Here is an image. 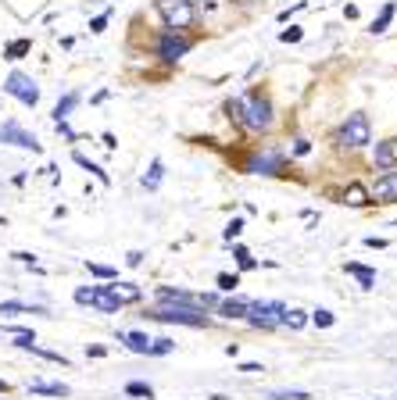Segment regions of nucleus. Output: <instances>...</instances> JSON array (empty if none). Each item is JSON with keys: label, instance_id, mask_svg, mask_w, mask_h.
<instances>
[{"label": "nucleus", "instance_id": "79ce46f5", "mask_svg": "<svg viewBox=\"0 0 397 400\" xmlns=\"http://www.w3.org/2000/svg\"><path fill=\"white\" fill-rule=\"evenodd\" d=\"M0 393H8V383H0Z\"/></svg>", "mask_w": 397, "mask_h": 400}, {"label": "nucleus", "instance_id": "aec40b11", "mask_svg": "<svg viewBox=\"0 0 397 400\" xmlns=\"http://www.w3.org/2000/svg\"><path fill=\"white\" fill-rule=\"evenodd\" d=\"M394 11H397V4H383L380 18H376V22H372V32H387V26L394 22Z\"/></svg>", "mask_w": 397, "mask_h": 400}, {"label": "nucleus", "instance_id": "ddd939ff", "mask_svg": "<svg viewBox=\"0 0 397 400\" xmlns=\"http://www.w3.org/2000/svg\"><path fill=\"white\" fill-rule=\"evenodd\" d=\"M93 307L97 311H108V314H115L118 307H122V301L111 293V286H97V297H93Z\"/></svg>", "mask_w": 397, "mask_h": 400}, {"label": "nucleus", "instance_id": "bb28decb", "mask_svg": "<svg viewBox=\"0 0 397 400\" xmlns=\"http://www.w3.org/2000/svg\"><path fill=\"white\" fill-rule=\"evenodd\" d=\"M125 393H129V397H147V400L154 397V390L147 383H129V386H125Z\"/></svg>", "mask_w": 397, "mask_h": 400}, {"label": "nucleus", "instance_id": "72a5a7b5", "mask_svg": "<svg viewBox=\"0 0 397 400\" xmlns=\"http://www.w3.org/2000/svg\"><path fill=\"white\" fill-rule=\"evenodd\" d=\"M279 39H283V44H297V39H301V29H297V26H290V29L279 32Z\"/></svg>", "mask_w": 397, "mask_h": 400}, {"label": "nucleus", "instance_id": "a211bd4d", "mask_svg": "<svg viewBox=\"0 0 397 400\" xmlns=\"http://www.w3.org/2000/svg\"><path fill=\"white\" fill-rule=\"evenodd\" d=\"M29 390L44 393V397H68V386H61V383H33Z\"/></svg>", "mask_w": 397, "mask_h": 400}, {"label": "nucleus", "instance_id": "4468645a", "mask_svg": "<svg viewBox=\"0 0 397 400\" xmlns=\"http://www.w3.org/2000/svg\"><path fill=\"white\" fill-rule=\"evenodd\" d=\"M118 340L129 350H136V354H151V340L143 332H118Z\"/></svg>", "mask_w": 397, "mask_h": 400}, {"label": "nucleus", "instance_id": "a878e982", "mask_svg": "<svg viewBox=\"0 0 397 400\" xmlns=\"http://www.w3.org/2000/svg\"><path fill=\"white\" fill-rule=\"evenodd\" d=\"M75 164H82V168H86V172H93V175H97V179H100L104 186H108V172H100V168H97V164H93L90 158H82V154H75Z\"/></svg>", "mask_w": 397, "mask_h": 400}, {"label": "nucleus", "instance_id": "9d476101", "mask_svg": "<svg viewBox=\"0 0 397 400\" xmlns=\"http://www.w3.org/2000/svg\"><path fill=\"white\" fill-rule=\"evenodd\" d=\"M372 200H380V204L397 200V172H383L380 179H376V186H372Z\"/></svg>", "mask_w": 397, "mask_h": 400}, {"label": "nucleus", "instance_id": "ea45409f", "mask_svg": "<svg viewBox=\"0 0 397 400\" xmlns=\"http://www.w3.org/2000/svg\"><path fill=\"white\" fill-rule=\"evenodd\" d=\"M125 261H129V265H133V268H136V265H140V261H143V254H140V250H133V254H129V258H125Z\"/></svg>", "mask_w": 397, "mask_h": 400}, {"label": "nucleus", "instance_id": "423d86ee", "mask_svg": "<svg viewBox=\"0 0 397 400\" xmlns=\"http://www.w3.org/2000/svg\"><path fill=\"white\" fill-rule=\"evenodd\" d=\"M369 115H362V111H354V115H347V122H344V129H340V140L347 143V146H365L369 143Z\"/></svg>", "mask_w": 397, "mask_h": 400}, {"label": "nucleus", "instance_id": "2f4dec72", "mask_svg": "<svg viewBox=\"0 0 397 400\" xmlns=\"http://www.w3.org/2000/svg\"><path fill=\"white\" fill-rule=\"evenodd\" d=\"M233 254H237V261H240V268H258V261H255V258H250V254H247V250H243V247H237V250H233Z\"/></svg>", "mask_w": 397, "mask_h": 400}, {"label": "nucleus", "instance_id": "9b49d317", "mask_svg": "<svg viewBox=\"0 0 397 400\" xmlns=\"http://www.w3.org/2000/svg\"><path fill=\"white\" fill-rule=\"evenodd\" d=\"M372 161H376V168H383V172H394V164H397V140H383V143H376Z\"/></svg>", "mask_w": 397, "mask_h": 400}, {"label": "nucleus", "instance_id": "f3484780", "mask_svg": "<svg viewBox=\"0 0 397 400\" xmlns=\"http://www.w3.org/2000/svg\"><path fill=\"white\" fill-rule=\"evenodd\" d=\"M304 322H308V314L297 311V307H286V311L279 314V325H290V329H301Z\"/></svg>", "mask_w": 397, "mask_h": 400}, {"label": "nucleus", "instance_id": "473e14b6", "mask_svg": "<svg viewBox=\"0 0 397 400\" xmlns=\"http://www.w3.org/2000/svg\"><path fill=\"white\" fill-rule=\"evenodd\" d=\"M90 268V276H100V279H115V268H108V265H86Z\"/></svg>", "mask_w": 397, "mask_h": 400}, {"label": "nucleus", "instance_id": "6ab92c4d", "mask_svg": "<svg viewBox=\"0 0 397 400\" xmlns=\"http://www.w3.org/2000/svg\"><path fill=\"white\" fill-rule=\"evenodd\" d=\"M79 104V93H68L65 100H57V108H54V122H65L68 118V111Z\"/></svg>", "mask_w": 397, "mask_h": 400}, {"label": "nucleus", "instance_id": "1a4fd4ad", "mask_svg": "<svg viewBox=\"0 0 397 400\" xmlns=\"http://www.w3.org/2000/svg\"><path fill=\"white\" fill-rule=\"evenodd\" d=\"M0 143H15V146H22V151H39L36 136H29L22 125H15V122H4V125H0Z\"/></svg>", "mask_w": 397, "mask_h": 400}, {"label": "nucleus", "instance_id": "c85d7f7f", "mask_svg": "<svg viewBox=\"0 0 397 400\" xmlns=\"http://www.w3.org/2000/svg\"><path fill=\"white\" fill-rule=\"evenodd\" d=\"M273 400H308V393L304 390H276Z\"/></svg>", "mask_w": 397, "mask_h": 400}, {"label": "nucleus", "instance_id": "c756f323", "mask_svg": "<svg viewBox=\"0 0 397 400\" xmlns=\"http://www.w3.org/2000/svg\"><path fill=\"white\" fill-rule=\"evenodd\" d=\"M93 297H97V286H82V289H75V304H93Z\"/></svg>", "mask_w": 397, "mask_h": 400}, {"label": "nucleus", "instance_id": "58836bf2", "mask_svg": "<svg viewBox=\"0 0 397 400\" xmlns=\"http://www.w3.org/2000/svg\"><path fill=\"white\" fill-rule=\"evenodd\" d=\"M308 151H311L308 140H297V143H294V154H308Z\"/></svg>", "mask_w": 397, "mask_h": 400}, {"label": "nucleus", "instance_id": "6e6552de", "mask_svg": "<svg viewBox=\"0 0 397 400\" xmlns=\"http://www.w3.org/2000/svg\"><path fill=\"white\" fill-rule=\"evenodd\" d=\"M279 168H283V151H265L247 161V172L255 175H279Z\"/></svg>", "mask_w": 397, "mask_h": 400}, {"label": "nucleus", "instance_id": "4be33fe9", "mask_svg": "<svg viewBox=\"0 0 397 400\" xmlns=\"http://www.w3.org/2000/svg\"><path fill=\"white\" fill-rule=\"evenodd\" d=\"M219 311L225 314V318H243V314H247V301H225Z\"/></svg>", "mask_w": 397, "mask_h": 400}, {"label": "nucleus", "instance_id": "7ed1b4c3", "mask_svg": "<svg viewBox=\"0 0 397 400\" xmlns=\"http://www.w3.org/2000/svg\"><path fill=\"white\" fill-rule=\"evenodd\" d=\"M158 304H183V307L207 311V307H215V304H219V297H212V293H186V289L161 286V289H158Z\"/></svg>", "mask_w": 397, "mask_h": 400}, {"label": "nucleus", "instance_id": "393cba45", "mask_svg": "<svg viewBox=\"0 0 397 400\" xmlns=\"http://www.w3.org/2000/svg\"><path fill=\"white\" fill-rule=\"evenodd\" d=\"M26 311H33V314H44V307H26V304H18V301L0 304V314H26Z\"/></svg>", "mask_w": 397, "mask_h": 400}, {"label": "nucleus", "instance_id": "b1692460", "mask_svg": "<svg viewBox=\"0 0 397 400\" xmlns=\"http://www.w3.org/2000/svg\"><path fill=\"white\" fill-rule=\"evenodd\" d=\"M29 50H33V44H29V39H15V44L4 50V57H8V61H18V57H22V54H29Z\"/></svg>", "mask_w": 397, "mask_h": 400}, {"label": "nucleus", "instance_id": "412c9836", "mask_svg": "<svg viewBox=\"0 0 397 400\" xmlns=\"http://www.w3.org/2000/svg\"><path fill=\"white\" fill-rule=\"evenodd\" d=\"M111 293H115L122 304H125V301H140V289H136L133 283H118V286H111Z\"/></svg>", "mask_w": 397, "mask_h": 400}, {"label": "nucleus", "instance_id": "4c0bfd02", "mask_svg": "<svg viewBox=\"0 0 397 400\" xmlns=\"http://www.w3.org/2000/svg\"><path fill=\"white\" fill-rule=\"evenodd\" d=\"M57 133H61V136H65V140H75V133L68 129V122H57Z\"/></svg>", "mask_w": 397, "mask_h": 400}, {"label": "nucleus", "instance_id": "cd10ccee", "mask_svg": "<svg viewBox=\"0 0 397 400\" xmlns=\"http://www.w3.org/2000/svg\"><path fill=\"white\" fill-rule=\"evenodd\" d=\"M311 318H315V325H319V329H329L333 322H337V318H333V311H326V307H319L315 314H311Z\"/></svg>", "mask_w": 397, "mask_h": 400}, {"label": "nucleus", "instance_id": "5701e85b", "mask_svg": "<svg viewBox=\"0 0 397 400\" xmlns=\"http://www.w3.org/2000/svg\"><path fill=\"white\" fill-rule=\"evenodd\" d=\"M161 175H165V164H161V161H151V172L143 175V186H147V189H158Z\"/></svg>", "mask_w": 397, "mask_h": 400}, {"label": "nucleus", "instance_id": "f8f14e48", "mask_svg": "<svg viewBox=\"0 0 397 400\" xmlns=\"http://www.w3.org/2000/svg\"><path fill=\"white\" fill-rule=\"evenodd\" d=\"M158 50H161V57H165V61H179L186 50H190V39H183V36L169 32V36L161 39V47H158Z\"/></svg>", "mask_w": 397, "mask_h": 400}, {"label": "nucleus", "instance_id": "39448f33", "mask_svg": "<svg viewBox=\"0 0 397 400\" xmlns=\"http://www.w3.org/2000/svg\"><path fill=\"white\" fill-rule=\"evenodd\" d=\"M158 11L165 15V26H169L172 32H176V29H186V26L194 22L190 0H158Z\"/></svg>", "mask_w": 397, "mask_h": 400}, {"label": "nucleus", "instance_id": "20e7f679", "mask_svg": "<svg viewBox=\"0 0 397 400\" xmlns=\"http://www.w3.org/2000/svg\"><path fill=\"white\" fill-rule=\"evenodd\" d=\"M286 307L279 304V301H247V314L243 318L255 325V329H276L279 325V314H283Z\"/></svg>", "mask_w": 397, "mask_h": 400}, {"label": "nucleus", "instance_id": "2eb2a0df", "mask_svg": "<svg viewBox=\"0 0 397 400\" xmlns=\"http://www.w3.org/2000/svg\"><path fill=\"white\" fill-rule=\"evenodd\" d=\"M347 272L362 283V289H372V286H376V272H372V268H365V265H347Z\"/></svg>", "mask_w": 397, "mask_h": 400}, {"label": "nucleus", "instance_id": "0eeeda50", "mask_svg": "<svg viewBox=\"0 0 397 400\" xmlns=\"http://www.w3.org/2000/svg\"><path fill=\"white\" fill-rule=\"evenodd\" d=\"M4 90H8L11 97H18L22 104H29V108H36V100H39L36 82H33L29 75H22V72H11V75H8V82H4Z\"/></svg>", "mask_w": 397, "mask_h": 400}, {"label": "nucleus", "instance_id": "c9c22d12", "mask_svg": "<svg viewBox=\"0 0 397 400\" xmlns=\"http://www.w3.org/2000/svg\"><path fill=\"white\" fill-rule=\"evenodd\" d=\"M219 286H222V289H233V286H240V279H237V276H225V272H222V276H219Z\"/></svg>", "mask_w": 397, "mask_h": 400}, {"label": "nucleus", "instance_id": "a19ab883", "mask_svg": "<svg viewBox=\"0 0 397 400\" xmlns=\"http://www.w3.org/2000/svg\"><path fill=\"white\" fill-rule=\"evenodd\" d=\"M240 372H265L261 365H255V361H247V365H240Z\"/></svg>", "mask_w": 397, "mask_h": 400}, {"label": "nucleus", "instance_id": "e433bc0d", "mask_svg": "<svg viewBox=\"0 0 397 400\" xmlns=\"http://www.w3.org/2000/svg\"><path fill=\"white\" fill-rule=\"evenodd\" d=\"M104 26H108V15H100V18H93V22H90L93 32H104Z\"/></svg>", "mask_w": 397, "mask_h": 400}, {"label": "nucleus", "instance_id": "f257e3e1", "mask_svg": "<svg viewBox=\"0 0 397 400\" xmlns=\"http://www.w3.org/2000/svg\"><path fill=\"white\" fill-rule=\"evenodd\" d=\"M240 125H247V129H268L273 125V104H268V97L261 90H250L247 97H240Z\"/></svg>", "mask_w": 397, "mask_h": 400}, {"label": "nucleus", "instance_id": "f03ea898", "mask_svg": "<svg viewBox=\"0 0 397 400\" xmlns=\"http://www.w3.org/2000/svg\"><path fill=\"white\" fill-rule=\"evenodd\" d=\"M147 318H154V322H179V325H194V329L207 325V314L204 311L183 307V304H158L154 311H147Z\"/></svg>", "mask_w": 397, "mask_h": 400}, {"label": "nucleus", "instance_id": "dca6fc26", "mask_svg": "<svg viewBox=\"0 0 397 400\" xmlns=\"http://www.w3.org/2000/svg\"><path fill=\"white\" fill-rule=\"evenodd\" d=\"M344 204H351V207H362V204H369V193H365V186L351 182V186H347V193H344Z\"/></svg>", "mask_w": 397, "mask_h": 400}, {"label": "nucleus", "instance_id": "f704fd0d", "mask_svg": "<svg viewBox=\"0 0 397 400\" xmlns=\"http://www.w3.org/2000/svg\"><path fill=\"white\" fill-rule=\"evenodd\" d=\"M240 233H243V218H233V222H229V229H225V240H233Z\"/></svg>", "mask_w": 397, "mask_h": 400}, {"label": "nucleus", "instance_id": "7c9ffc66", "mask_svg": "<svg viewBox=\"0 0 397 400\" xmlns=\"http://www.w3.org/2000/svg\"><path fill=\"white\" fill-rule=\"evenodd\" d=\"M176 343L172 340H151V354H172Z\"/></svg>", "mask_w": 397, "mask_h": 400}]
</instances>
